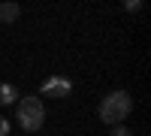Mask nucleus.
Wrapping results in <instances>:
<instances>
[{"mask_svg":"<svg viewBox=\"0 0 151 136\" xmlns=\"http://www.w3.org/2000/svg\"><path fill=\"white\" fill-rule=\"evenodd\" d=\"M100 121H103V124H124V121L130 118V112H133V97L127 94V91H109L103 100H100Z\"/></svg>","mask_w":151,"mask_h":136,"instance_id":"f257e3e1","label":"nucleus"},{"mask_svg":"<svg viewBox=\"0 0 151 136\" xmlns=\"http://www.w3.org/2000/svg\"><path fill=\"white\" fill-rule=\"evenodd\" d=\"M15 121H18V127H21L24 133L42 130V124H45V103H42L36 94L18 97V103H15Z\"/></svg>","mask_w":151,"mask_h":136,"instance_id":"f03ea898","label":"nucleus"},{"mask_svg":"<svg viewBox=\"0 0 151 136\" xmlns=\"http://www.w3.org/2000/svg\"><path fill=\"white\" fill-rule=\"evenodd\" d=\"M73 94V82L67 76H48L40 88V100L42 97H55V100H64V97Z\"/></svg>","mask_w":151,"mask_h":136,"instance_id":"7ed1b4c3","label":"nucleus"},{"mask_svg":"<svg viewBox=\"0 0 151 136\" xmlns=\"http://www.w3.org/2000/svg\"><path fill=\"white\" fill-rule=\"evenodd\" d=\"M18 18H21V6L12 0H3L0 3V24H15Z\"/></svg>","mask_w":151,"mask_h":136,"instance_id":"20e7f679","label":"nucleus"},{"mask_svg":"<svg viewBox=\"0 0 151 136\" xmlns=\"http://www.w3.org/2000/svg\"><path fill=\"white\" fill-rule=\"evenodd\" d=\"M18 88L12 82H0V106H12V103H18Z\"/></svg>","mask_w":151,"mask_h":136,"instance_id":"39448f33","label":"nucleus"},{"mask_svg":"<svg viewBox=\"0 0 151 136\" xmlns=\"http://www.w3.org/2000/svg\"><path fill=\"white\" fill-rule=\"evenodd\" d=\"M109 136H133V133H130V127H127V124H115V127L109 130Z\"/></svg>","mask_w":151,"mask_h":136,"instance_id":"423d86ee","label":"nucleus"},{"mask_svg":"<svg viewBox=\"0 0 151 136\" xmlns=\"http://www.w3.org/2000/svg\"><path fill=\"white\" fill-rule=\"evenodd\" d=\"M124 9H127V12H139L142 3H139V0H127V3H124Z\"/></svg>","mask_w":151,"mask_h":136,"instance_id":"0eeeda50","label":"nucleus"},{"mask_svg":"<svg viewBox=\"0 0 151 136\" xmlns=\"http://www.w3.org/2000/svg\"><path fill=\"white\" fill-rule=\"evenodd\" d=\"M9 124H12V121L0 115V136H6V133H9Z\"/></svg>","mask_w":151,"mask_h":136,"instance_id":"6e6552de","label":"nucleus"}]
</instances>
